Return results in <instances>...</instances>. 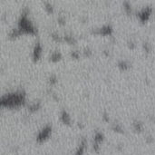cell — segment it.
I'll return each mask as SVG.
<instances>
[{"mask_svg": "<svg viewBox=\"0 0 155 155\" xmlns=\"http://www.w3.org/2000/svg\"><path fill=\"white\" fill-rule=\"evenodd\" d=\"M57 21L59 24H65V18L63 15H59V17H57Z\"/></svg>", "mask_w": 155, "mask_h": 155, "instance_id": "obj_19", "label": "cell"}, {"mask_svg": "<svg viewBox=\"0 0 155 155\" xmlns=\"http://www.w3.org/2000/svg\"><path fill=\"white\" fill-rule=\"evenodd\" d=\"M79 55H80V53H79L77 50H73V51L71 52V56H72L73 58H78Z\"/></svg>", "mask_w": 155, "mask_h": 155, "instance_id": "obj_18", "label": "cell"}, {"mask_svg": "<svg viewBox=\"0 0 155 155\" xmlns=\"http://www.w3.org/2000/svg\"><path fill=\"white\" fill-rule=\"evenodd\" d=\"M51 132H52V126L49 125V124L45 125V126L38 132V134H37V137H36L37 141L42 142V141L45 140V139L50 135Z\"/></svg>", "mask_w": 155, "mask_h": 155, "instance_id": "obj_3", "label": "cell"}, {"mask_svg": "<svg viewBox=\"0 0 155 155\" xmlns=\"http://www.w3.org/2000/svg\"><path fill=\"white\" fill-rule=\"evenodd\" d=\"M95 34H100V35H111L112 32H113V27L110 24L104 25L103 26H101L99 28H96L94 31Z\"/></svg>", "mask_w": 155, "mask_h": 155, "instance_id": "obj_5", "label": "cell"}, {"mask_svg": "<svg viewBox=\"0 0 155 155\" xmlns=\"http://www.w3.org/2000/svg\"><path fill=\"white\" fill-rule=\"evenodd\" d=\"M25 94L23 91H17L12 94H3L1 96V104L2 106H8V107H14L18 106L25 103Z\"/></svg>", "mask_w": 155, "mask_h": 155, "instance_id": "obj_1", "label": "cell"}, {"mask_svg": "<svg viewBox=\"0 0 155 155\" xmlns=\"http://www.w3.org/2000/svg\"><path fill=\"white\" fill-rule=\"evenodd\" d=\"M61 57H62V54L60 53V51L55 50V51L52 52V54L50 55V60L54 61V62H56L58 60H60Z\"/></svg>", "mask_w": 155, "mask_h": 155, "instance_id": "obj_8", "label": "cell"}, {"mask_svg": "<svg viewBox=\"0 0 155 155\" xmlns=\"http://www.w3.org/2000/svg\"><path fill=\"white\" fill-rule=\"evenodd\" d=\"M61 120L63 122H65L66 124H70V122L72 121L70 114H69L68 112L65 109L62 110V112H61Z\"/></svg>", "mask_w": 155, "mask_h": 155, "instance_id": "obj_7", "label": "cell"}, {"mask_svg": "<svg viewBox=\"0 0 155 155\" xmlns=\"http://www.w3.org/2000/svg\"><path fill=\"white\" fill-rule=\"evenodd\" d=\"M124 10H125V12L126 13H132V5L129 3V2H127V1H125V2H124Z\"/></svg>", "mask_w": 155, "mask_h": 155, "instance_id": "obj_13", "label": "cell"}, {"mask_svg": "<svg viewBox=\"0 0 155 155\" xmlns=\"http://www.w3.org/2000/svg\"><path fill=\"white\" fill-rule=\"evenodd\" d=\"M152 13V8L150 7H143L142 9H141L140 11L137 13V17H139L142 22H144V21H147L151 15Z\"/></svg>", "mask_w": 155, "mask_h": 155, "instance_id": "obj_4", "label": "cell"}, {"mask_svg": "<svg viewBox=\"0 0 155 155\" xmlns=\"http://www.w3.org/2000/svg\"><path fill=\"white\" fill-rule=\"evenodd\" d=\"M28 9L24 8L22 14H21L18 23H17V28L20 30L21 33H30V34H35L37 30L35 26L31 22L28 17Z\"/></svg>", "mask_w": 155, "mask_h": 155, "instance_id": "obj_2", "label": "cell"}, {"mask_svg": "<svg viewBox=\"0 0 155 155\" xmlns=\"http://www.w3.org/2000/svg\"><path fill=\"white\" fill-rule=\"evenodd\" d=\"M133 127L136 131H141L142 129V124L140 121H135L133 122Z\"/></svg>", "mask_w": 155, "mask_h": 155, "instance_id": "obj_15", "label": "cell"}, {"mask_svg": "<svg viewBox=\"0 0 155 155\" xmlns=\"http://www.w3.org/2000/svg\"><path fill=\"white\" fill-rule=\"evenodd\" d=\"M143 47H144V49H145L146 51H149V50H150V45L148 44V43H144V44H143Z\"/></svg>", "mask_w": 155, "mask_h": 155, "instance_id": "obj_22", "label": "cell"}, {"mask_svg": "<svg viewBox=\"0 0 155 155\" xmlns=\"http://www.w3.org/2000/svg\"><path fill=\"white\" fill-rule=\"evenodd\" d=\"M42 49H43V47H42L41 43L37 41L33 48V58L35 60H38L40 58L41 54H42Z\"/></svg>", "mask_w": 155, "mask_h": 155, "instance_id": "obj_6", "label": "cell"}, {"mask_svg": "<svg viewBox=\"0 0 155 155\" xmlns=\"http://www.w3.org/2000/svg\"><path fill=\"white\" fill-rule=\"evenodd\" d=\"M45 8L48 13H53V11H54V6H53V4L50 2L45 3Z\"/></svg>", "mask_w": 155, "mask_h": 155, "instance_id": "obj_12", "label": "cell"}, {"mask_svg": "<svg viewBox=\"0 0 155 155\" xmlns=\"http://www.w3.org/2000/svg\"><path fill=\"white\" fill-rule=\"evenodd\" d=\"M40 106H41L40 102H34V103H32L28 105V110L31 113H34V112H36L40 108Z\"/></svg>", "mask_w": 155, "mask_h": 155, "instance_id": "obj_9", "label": "cell"}, {"mask_svg": "<svg viewBox=\"0 0 155 155\" xmlns=\"http://www.w3.org/2000/svg\"><path fill=\"white\" fill-rule=\"evenodd\" d=\"M128 45H129V47H131V48H134L135 47V43L131 40V41L128 42Z\"/></svg>", "mask_w": 155, "mask_h": 155, "instance_id": "obj_21", "label": "cell"}, {"mask_svg": "<svg viewBox=\"0 0 155 155\" xmlns=\"http://www.w3.org/2000/svg\"><path fill=\"white\" fill-rule=\"evenodd\" d=\"M84 54L85 55H90L91 54H92V50H91L89 47H86V48H84Z\"/></svg>", "mask_w": 155, "mask_h": 155, "instance_id": "obj_20", "label": "cell"}, {"mask_svg": "<svg viewBox=\"0 0 155 155\" xmlns=\"http://www.w3.org/2000/svg\"><path fill=\"white\" fill-rule=\"evenodd\" d=\"M63 40H65L67 43H70V44H74V43L76 42L75 38H74V36L71 34H65V36H63Z\"/></svg>", "mask_w": 155, "mask_h": 155, "instance_id": "obj_11", "label": "cell"}, {"mask_svg": "<svg viewBox=\"0 0 155 155\" xmlns=\"http://www.w3.org/2000/svg\"><path fill=\"white\" fill-rule=\"evenodd\" d=\"M48 82H49V84H50L51 85L56 84V82H57V77H56V75H55V73L51 74V75L49 76V78H48Z\"/></svg>", "mask_w": 155, "mask_h": 155, "instance_id": "obj_14", "label": "cell"}, {"mask_svg": "<svg viewBox=\"0 0 155 155\" xmlns=\"http://www.w3.org/2000/svg\"><path fill=\"white\" fill-rule=\"evenodd\" d=\"M118 67L122 69V70H126V69L130 67V63L126 60H120L118 62Z\"/></svg>", "mask_w": 155, "mask_h": 155, "instance_id": "obj_10", "label": "cell"}, {"mask_svg": "<svg viewBox=\"0 0 155 155\" xmlns=\"http://www.w3.org/2000/svg\"><path fill=\"white\" fill-rule=\"evenodd\" d=\"M103 118H104V120H106V121H108V120H109V118H108V114H106V113H104V114H103Z\"/></svg>", "mask_w": 155, "mask_h": 155, "instance_id": "obj_23", "label": "cell"}, {"mask_svg": "<svg viewBox=\"0 0 155 155\" xmlns=\"http://www.w3.org/2000/svg\"><path fill=\"white\" fill-rule=\"evenodd\" d=\"M51 35H52V38L54 39V40H55V41H61V40L63 39V36H61L59 34L56 33V32H55V33H52Z\"/></svg>", "mask_w": 155, "mask_h": 155, "instance_id": "obj_16", "label": "cell"}, {"mask_svg": "<svg viewBox=\"0 0 155 155\" xmlns=\"http://www.w3.org/2000/svg\"><path fill=\"white\" fill-rule=\"evenodd\" d=\"M113 129L117 132H122V128L119 124H113Z\"/></svg>", "mask_w": 155, "mask_h": 155, "instance_id": "obj_17", "label": "cell"}]
</instances>
